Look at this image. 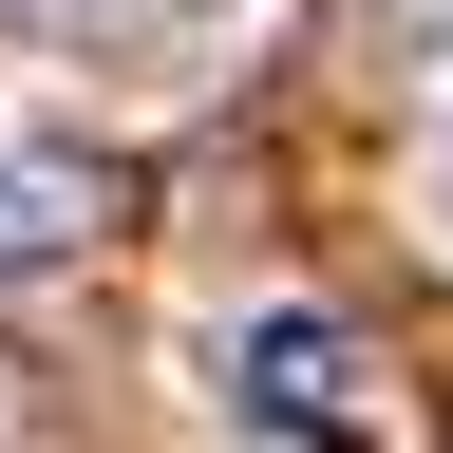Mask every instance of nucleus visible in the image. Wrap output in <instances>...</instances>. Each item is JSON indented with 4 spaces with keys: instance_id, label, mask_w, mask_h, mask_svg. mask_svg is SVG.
Here are the masks:
<instances>
[{
    "instance_id": "2",
    "label": "nucleus",
    "mask_w": 453,
    "mask_h": 453,
    "mask_svg": "<svg viewBox=\"0 0 453 453\" xmlns=\"http://www.w3.org/2000/svg\"><path fill=\"white\" fill-rule=\"evenodd\" d=\"M76 226H95V170L76 151H0V265H57Z\"/></svg>"
},
{
    "instance_id": "1",
    "label": "nucleus",
    "mask_w": 453,
    "mask_h": 453,
    "mask_svg": "<svg viewBox=\"0 0 453 453\" xmlns=\"http://www.w3.org/2000/svg\"><path fill=\"white\" fill-rule=\"evenodd\" d=\"M226 396H246L265 434H303V453H359V434H378V416H359V340H340L321 303H283V321L226 340Z\"/></svg>"
}]
</instances>
